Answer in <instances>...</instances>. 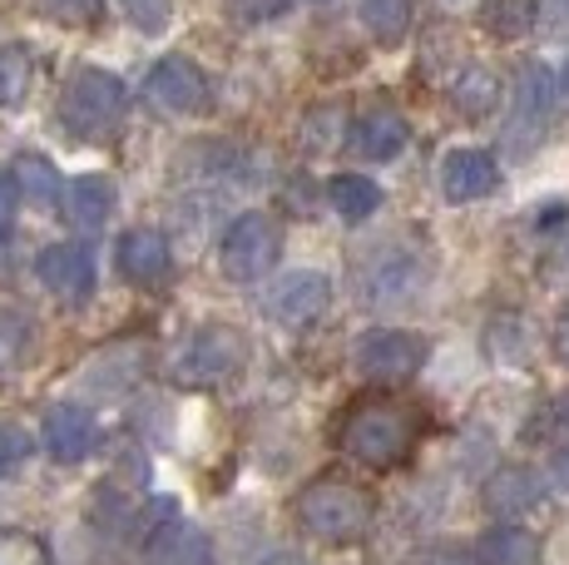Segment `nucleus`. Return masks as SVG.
<instances>
[{
	"instance_id": "obj_22",
	"label": "nucleus",
	"mask_w": 569,
	"mask_h": 565,
	"mask_svg": "<svg viewBox=\"0 0 569 565\" xmlns=\"http://www.w3.org/2000/svg\"><path fill=\"white\" fill-rule=\"evenodd\" d=\"M540 0H480V26L496 40H520L535 30Z\"/></svg>"
},
{
	"instance_id": "obj_12",
	"label": "nucleus",
	"mask_w": 569,
	"mask_h": 565,
	"mask_svg": "<svg viewBox=\"0 0 569 565\" xmlns=\"http://www.w3.org/2000/svg\"><path fill=\"white\" fill-rule=\"evenodd\" d=\"M94 437H100V432H94V417L84 407H74V402H54L46 412V452L60 466L84 462L94 447Z\"/></svg>"
},
{
	"instance_id": "obj_35",
	"label": "nucleus",
	"mask_w": 569,
	"mask_h": 565,
	"mask_svg": "<svg viewBox=\"0 0 569 565\" xmlns=\"http://www.w3.org/2000/svg\"><path fill=\"white\" fill-rule=\"evenodd\" d=\"M550 343H555V357H560V363L569 367V313H565V318H560V323H555Z\"/></svg>"
},
{
	"instance_id": "obj_9",
	"label": "nucleus",
	"mask_w": 569,
	"mask_h": 565,
	"mask_svg": "<svg viewBox=\"0 0 569 565\" xmlns=\"http://www.w3.org/2000/svg\"><path fill=\"white\" fill-rule=\"evenodd\" d=\"M36 274L54 298H64V303H84L94 293V258H90V248H80V244H50L46 254L36 258Z\"/></svg>"
},
{
	"instance_id": "obj_32",
	"label": "nucleus",
	"mask_w": 569,
	"mask_h": 565,
	"mask_svg": "<svg viewBox=\"0 0 569 565\" xmlns=\"http://www.w3.org/2000/svg\"><path fill=\"white\" fill-rule=\"evenodd\" d=\"M302 139H308V149H332V145H342V119H337L332 110L312 115L308 125H302Z\"/></svg>"
},
{
	"instance_id": "obj_29",
	"label": "nucleus",
	"mask_w": 569,
	"mask_h": 565,
	"mask_svg": "<svg viewBox=\"0 0 569 565\" xmlns=\"http://www.w3.org/2000/svg\"><path fill=\"white\" fill-rule=\"evenodd\" d=\"M40 10L54 26H70V30H90L104 20V0H40Z\"/></svg>"
},
{
	"instance_id": "obj_25",
	"label": "nucleus",
	"mask_w": 569,
	"mask_h": 565,
	"mask_svg": "<svg viewBox=\"0 0 569 565\" xmlns=\"http://www.w3.org/2000/svg\"><path fill=\"white\" fill-rule=\"evenodd\" d=\"M36 85V60H30L26 46H0V105L6 110H20Z\"/></svg>"
},
{
	"instance_id": "obj_16",
	"label": "nucleus",
	"mask_w": 569,
	"mask_h": 565,
	"mask_svg": "<svg viewBox=\"0 0 569 565\" xmlns=\"http://www.w3.org/2000/svg\"><path fill=\"white\" fill-rule=\"evenodd\" d=\"M480 502L496 511L500 521L510 516H525L530 506H540V482H535L525 466H500L496 476L486 482V492H480Z\"/></svg>"
},
{
	"instance_id": "obj_31",
	"label": "nucleus",
	"mask_w": 569,
	"mask_h": 565,
	"mask_svg": "<svg viewBox=\"0 0 569 565\" xmlns=\"http://www.w3.org/2000/svg\"><path fill=\"white\" fill-rule=\"evenodd\" d=\"M30 456V437L20 427H10V422H0V476L20 472Z\"/></svg>"
},
{
	"instance_id": "obj_5",
	"label": "nucleus",
	"mask_w": 569,
	"mask_h": 565,
	"mask_svg": "<svg viewBox=\"0 0 569 565\" xmlns=\"http://www.w3.org/2000/svg\"><path fill=\"white\" fill-rule=\"evenodd\" d=\"M282 258V228L272 214H238L218 244V268L233 282H258Z\"/></svg>"
},
{
	"instance_id": "obj_26",
	"label": "nucleus",
	"mask_w": 569,
	"mask_h": 565,
	"mask_svg": "<svg viewBox=\"0 0 569 565\" xmlns=\"http://www.w3.org/2000/svg\"><path fill=\"white\" fill-rule=\"evenodd\" d=\"M362 26L381 46H401L411 30V0H362Z\"/></svg>"
},
{
	"instance_id": "obj_18",
	"label": "nucleus",
	"mask_w": 569,
	"mask_h": 565,
	"mask_svg": "<svg viewBox=\"0 0 569 565\" xmlns=\"http://www.w3.org/2000/svg\"><path fill=\"white\" fill-rule=\"evenodd\" d=\"M114 204H119V194L104 174H84V179H74L70 189H64V214L80 228H100L109 214H114Z\"/></svg>"
},
{
	"instance_id": "obj_20",
	"label": "nucleus",
	"mask_w": 569,
	"mask_h": 565,
	"mask_svg": "<svg viewBox=\"0 0 569 565\" xmlns=\"http://www.w3.org/2000/svg\"><path fill=\"white\" fill-rule=\"evenodd\" d=\"M555 105H560V90H555V70H550V65H540V60L520 65V75H516V110H520V119L540 125Z\"/></svg>"
},
{
	"instance_id": "obj_33",
	"label": "nucleus",
	"mask_w": 569,
	"mask_h": 565,
	"mask_svg": "<svg viewBox=\"0 0 569 565\" xmlns=\"http://www.w3.org/2000/svg\"><path fill=\"white\" fill-rule=\"evenodd\" d=\"M288 6L292 0H233V16L243 20V26H262V20H278Z\"/></svg>"
},
{
	"instance_id": "obj_6",
	"label": "nucleus",
	"mask_w": 569,
	"mask_h": 565,
	"mask_svg": "<svg viewBox=\"0 0 569 565\" xmlns=\"http://www.w3.org/2000/svg\"><path fill=\"white\" fill-rule=\"evenodd\" d=\"M352 363L367 383H407L426 363V338L401 333V328H371L357 338Z\"/></svg>"
},
{
	"instance_id": "obj_10",
	"label": "nucleus",
	"mask_w": 569,
	"mask_h": 565,
	"mask_svg": "<svg viewBox=\"0 0 569 565\" xmlns=\"http://www.w3.org/2000/svg\"><path fill=\"white\" fill-rule=\"evenodd\" d=\"M347 139H352V149L362 159H371V165H391V159L411 145V129L391 105H371V110L347 129Z\"/></svg>"
},
{
	"instance_id": "obj_27",
	"label": "nucleus",
	"mask_w": 569,
	"mask_h": 565,
	"mask_svg": "<svg viewBox=\"0 0 569 565\" xmlns=\"http://www.w3.org/2000/svg\"><path fill=\"white\" fill-rule=\"evenodd\" d=\"M30 343H36V328L20 308H0V377H10L20 363L30 357Z\"/></svg>"
},
{
	"instance_id": "obj_7",
	"label": "nucleus",
	"mask_w": 569,
	"mask_h": 565,
	"mask_svg": "<svg viewBox=\"0 0 569 565\" xmlns=\"http://www.w3.org/2000/svg\"><path fill=\"white\" fill-rule=\"evenodd\" d=\"M144 95L163 115H203L208 105H213V85H208V75L189 56L159 60L144 80Z\"/></svg>"
},
{
	"instance_id": "obj_36",
	"label": "nucleus",
	"mask_w": 569,
	"mask_h": 565,
	"mask_svg": "<svg viewBox=\"0 0 569 565\" xmlns=\"http://www.w3.org/2000/svg\"><path fill=\"white\" fill-rule=\"evenodd\" d=\"M555 476H560V486L569 492V447H565L560 456H555Z\"/></svg>"
},
{
	"instance_id": "obj_13",
	"label": "nucleus",
	"mask_w": 569,
	"mask_h": 565,
	"mask_svg": "<svg viewBox=\"0 0 569 565\" xmlns=\"http://www.w3.org/2000/svg\"><path fill=\"white\" fill-rule=\"evenodd\" d=\"M496 184H500V169H496V159H490L486 149H456V155H446V165H441V194L451 204L486 199V194H496Z\"/></svg>"
},
{
	"instance_id": "obj_37",
	"label": "nucleus",
	"mask_w": 569,
	"mask_h": 565,
	"mask_svg": "<svg viewBox=\"0 0 569 565\" xmlns=\"http://www.w3.org/2000/svg\"><path fill=\"white\" fill-rule=\"evenodd\" d=\"M268 565H308V561H302V556H272Z\"/></svg>"
},
{
	"instance_id": "obj_14",
	"label": "nucleus",
	"mask_w": 569,
	"mask_h": 565,
	"mask_svg": "<svg viewBox=\"0 0 569 565\" xmlns=\"http://www.w3.org/2000/svg\"><path fill=\"white\" fill-rule=\"evenodd\" d=\"M426 282V268H421V258H407V254H387V258H377V264H367V274H362V298L367 303H407L416 288Z\"/></svg>"
},
{
	"instance_id": "obj_21",
	"label": "nucleus",
	"mask_w": 569,
	"mask_h": 565,
	"mask_svg": "<svg viewBox=\"0 0 569 565\" xmlns=\"http://www.w3.org/2000/svg\"><path fill=\"white\" fill-rule=\"evenodd\" d=\"M327 204H332L347 224H362L381 209V189L367 174H337V179H327Z\"/></svg>"
},
{
	"instance_id": "obj_4",
	"label": "nucleus",
	"mask_w": 569,
	"mask_h": 565,
	"mask_svg": "<svg viewBox=\"0 0 569 565\" xmlns=\"http://www.w3.org/2000/svg\"><path fill=\"white\" fill-rule=\"evenodd\" d=\"M248 367V338L233 323H203L179 353V383L183 387H223Z\"/></svg>"
},
{
	"instance_id": "obj_8",
	"label": "nucleus",
	"mask_w": 569,
	"mask_h": 565,
	"mask_svg": "<svg viewBox=\"0 0 569 565\" xmlns=\"http://www.w3.org/2000/svg\"><path fill=\"white\" fill-rule=\"evenodd\" d=\"M327 303H332V282L322 274H312V268H302V274H288L272 288L268 313L282 328H308V323H317L327 313Z\"/></svg>"
},
{
	"instance_id": "obj_30",
	"label": "nucleus",
	"mask_w": 569,
	"mask_h": 565,
	"mask_svg": "<svg viewBox=\"0 0 569 565\" xmlns=\"http://www.w3.org/2000/svg\"><path fill=\"white\" fill-rule=\"evenodd\" d=\"M119 6H124V16L134 20L144 36H159L173 20V0H119Z\"/></svg>"
},
{
	"instance_id": "obj_34",
	"label": "nucleus",
	"mask_w": 569,
	"mask_h": 565,
	"mask_svg": "<svg viewBox=\"0 0 569 565\" xmlns=\"http://www.w3.org/2000/svg\"><path fill=\"white\" fill-rule=\"evenodd\" d=\"M16 204H20L16 179H10V174L0 169V234H10V224H16Z\"/></svg>"
},
{
	"instance_id": "obj_11",
	"label": "nucleus",
	"mask_w": 569,
	"mask_h": 565,
	"mask_svg": "<svg viewBox=\"0 0 569 565\" xmlns=\"http://www.w3.org/2000/svg\"><path fill=\"white\" fill-rule=\"evenodd\" d=\"M119 274L129 282H139V288H154V282L169 278L173 268V254H169V238L159 234V228H129L124 238H119Z\"/></svg>"
},
{
	"instance_id": "obj_23",
	"label": "nucleus",
	"mask_w": 569,
	"mask_h": 565,
	"mask_svg": "<svg viewBox=\"0 0 569 565\" xmlns=\"http://www.w3.org/2000/svg\"><path fill=\"white\" fill-rule=\"evenodd\" d=\"M10 179H16V189L26 194L36 209H54V204H60V194H64L54 165H50V159H40V155H20L16 169H10Z\"/></svg>"
},
{
	"instance_id": "obj_28",
	"label": "nucleus",
	"mask_w": 569,
	"mask_h": 565,
	"mask_svg": "<svg viewBox=\"0 0 569 565\" xmlns=\"http://www.w3.org/2000/svg\"><path fill=\"white\" fill-rule=\"evenodd\" d=\"M0 565H50V546L30 531L0 526Z\"/></svg>"
},
{
	"instance_id": "obj_3",
	"label": "nucleus",
	"mask_w": 569,
	"mask_h": 565,
	"mask_svg": "<svg viewBox=\"0 0 569 565\" xmlns=\"http://www.w3.org/2000/svg\"><path fill=\"white\" fill-rule=\"evenodd\" d=\"M60 119H64V129H70V135H80V139L114 135L119 119H124V85H119L109 70L84 65V70H74L70 85H64Z\"/></svg>"
},
{
	"instance_id": "obj_2",
	"label": "nucleus",
	"mask_w": 569,
	"mask_h": 565,
	"mask_svg": "<svg viewBox=\"0 0 569 565\" xmlns=\"http://www.w3.org/2000/svg\"><path fill=\"white\" fill-rule=\"evenodd\" d=\"M377 521V496L347 476H317L298 496V526L322 546H357Z\"/></svg>"
},
{
	"instance_id": "obj_17",
	"label": "nucleus",
	"mask_w": 569,
	"mask_h": 565,
	"mask_svg": "<svg viewBox=\"0 0 569 565\" xmlns=\"http://www.w3.org/2000/svg\"><path fill=\"white\" fill-rule=\"evenodd\" d=\"M480 565H540V536L525 526H510V521H500V526H490L486 536H480L476 546Z\"/></svg>"
},
{
	"instance_id": "obj_15",
	"label": "nucleus",
	"mask_w": 569,
	"mask_h": 565,
	"mask_svg": "<svg viewBox=\"0 0 569 565\" xmlns=\"http://www.w3.org/2000/svg\"><path fill=\"white\" fill-rule=\"evenodd\" d=\"M149 565H213V546L189 521H163L149 531Z\"/></svg>"
},
{
	"instance_id": "obj_24",
	"label": "nucleus",
	"mask_w": 569,
	"mask_h": 565,
	"mask_svg": "<svg viewBox=\"0 0 569 565\" xmlns=\"http://www.w3.org/2000/svg\"><path fill=\"white\" fill-rule=\"evenodd\" d=\"M456 110L466 115H490L500 105V80L490 65H466L461 75H456V90H451Z\"/></svg>"
},
{
	"instance_id": "obj_19",
	"label": "nucleus",
	"mask_w": 569,
	"mask_h": 565,
	"mask_svg": "<svg viewBox=\"0 0 569 565\" xmlns=\"http://www.w3.org/2000/svg\"><path fill=\"white\" fill-rule=\"evenodd\" d=\"M139 373H144V353L124 343V347H109L104 357H94L84 367V387H94V393H124L129 383H139Z\"/></svg>"
},
{
	"instance_id": "obj_1",
	"label": "nucleus",
	"mask_w": 569,
	"mask_h": 565,
	"mask_svg": "<svg viewBox=\"0 0 569 565\" xmlns=\"http://www.w3.org/2000/svg\"><path fill=\"white\" fill-rule=\"evenodd\" d=\"M337 422H342L337 427V447L352 456V462L371 466V472L401 466L416 452V442H421V412L387 393L357 397Z\"/></svg>"
}]
</instances>
